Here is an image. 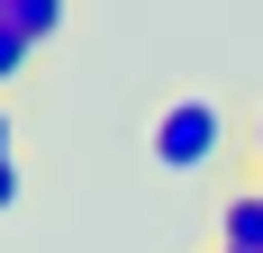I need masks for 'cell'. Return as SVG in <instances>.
<instances>
[{"label":"cell","instance_id":"6","mask_svg":"<svg viewBox=\"0 0 263 253\" xmlns=\"http://www.w3.org/2000/svg\"><path fill=\"white\" fill-rule=\"evenodd\" d=\"M0 154H18V118H9V109H0Z\"/></svg>","mask_w":263,"mask_h":253},{"label":"cell","instance_id":"9","mask_svg":"<svg viewBox=\"0 0 263 253\" xmlns=\"http://www.w3.org/2000/svg\"><path fill=\"white\" fill-rule=\"evenodd\" d=\"M254 190H263V172H254Z\"/></svg>","mask_w":263,"mask_h":253},{"label":"cell","instance_id":"2","mask_svg":"<svg viewBox=\"0 0 263 253\" xmlns=\"http://www.w3.org/2000/svg\"><path fill=\"white\" fill-rule=\"evenodd\" d=\"M218 253H263V190H227L218 199Z\"/></svg>","mask_w":263,"mask_h":253},{"label":"cell","instance_id":"5","mask_svg":"<svg viewBox=\"0 0 263 253\" xmlns=\"http://www.w3.org/2000/svg\"><path fill=\"white\" fill-rule=\"evenodd\" d=\"M18 190H27V172H18V154H0V208H18Z\"/></svg>","mask_w":263,"mask_h":253},{"label":"cell","instance_id":"7","mask_svg":"<svg viewBox=\"0 0 263 253\" xmlns=\"http://www.w3.org/2000/svg\"><path fill=\"white\" fill-rule=\"evenodd\" d=\"M0 18H18V0H0Z\"/></svg>","mask_w":263,"mask_h":253},{"label":"cell","instance_id":"3","mask_svg":"<svg viewBox=\"0 0 263 253\" xmlns=\"http://www.w3.org/2000/svg\"><path fill=\"white\" fill-rule=\"evenodd\" d=\"M18 36L27 46H54L64 36V0H18Z\"/></svg>","mask_w":263,"mask_h":253},{"label":"cell","instance_id":"1","mask_svg":"<svg viewBox=\"0 0 263 253\" xmlns=\"http://www.w3.org/2000/svg\"><path fill=\"white\" fill-rule=\"evenodd\" d=\"M218 145H227V118H218V100H173L155 126H145V154H155V172H209Z\"/></svg>","mask_w":263,"mask_h":253},{"label":"cell","instance_id":"8","mask_svg":"<svg viewBox=\"0 0 263 253\" xmlns=\"http://www.w3.org/2000/svg\"><path fill=\"white\" fill-rule=\"evenodd\" d=\"M254 154H263V118H254Z\"/></svg>","mask_w":263,"mask_h":253},{"label":"cell","instance_id":"4","mask_svg":"<svg viewBox=\"0 0 263 253\" xmlns=\"http://www.w3.org/2000/svg\"><path fill=\"white\" fill-rule=\"evenodd\" d=\"M27 64H36V46L18 36V18H0V91H9V81H27Z\"/></svg>","mask_w":263,"mask_h":253}]
</instances>
